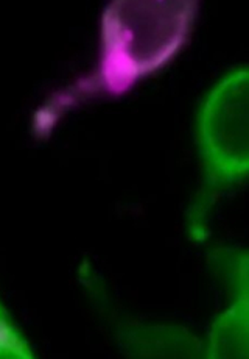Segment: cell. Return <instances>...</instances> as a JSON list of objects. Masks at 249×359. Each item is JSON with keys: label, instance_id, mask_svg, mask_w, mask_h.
<instances>
[{"label": "cell", "instance_id": "6da1fadb", "mask_svg": "<svg viewBox=\"0 0 249 359\" xmlns=\"http://www.w3.org/2000/svg\"><path fill=\"white\" fill-rule=\"evenodd\" d=\"M198 13L193 0H117L101 16L100 58L95 71L39 111V130L61 113L97 95H122L167 66L189 39Z\"/></svg>", "mask_w": 249, "mask_h": 359}, {"label": "cell", "instance_id": "7a4b0ae2", "mask_svg": "<svg viewBox=\"0 0 249 359\" xmlns=\"http://www.w3.org/2000/svg\"><path fill=\"white\" fill-rule=\"evenodd\" d=\"M197 144L203 183L187 212V231L206 239L220 197L245 182L249 170V72L226 74L206 94L197 117Z\"/></svg>", "mask_w": 249, "mask_h": 359}, {"label": "cell", "instance_id": "3957f363", "mask_svg": "<svg viewBox=\"0 0 249 359\" xmlns=\"http://www.w3.org/2000/svg\"><path fill=\"white\" fill-rule=\"evenodd\" d=\"M212 272L225 283L229 306L211 327L206 358L246 359L249 356V258L235 247H215L207 255Z\"/></svg>", "mask_w": 249, "mask_h": 359}, {"label": "cell", "instance_id": "277c9868", "mask_svg": "<svg viewBox=\"0 0 249 359\" xmlns=\"http://www.w3.org/2000/svg\"><path fill=\"white\" fill-rule=\"evenodd\" d=\"M119 342L134 358H203L206 341L184 327L161 323H122Z\"/></svg>", "mask_w": 249, "mask_h": 359}, {"label": "cell", "instance_id": "5b68a950", "mask_svg": "<svg viewBox=\"0 0 249 359\" xmlns=\"http://www.w3.org/2000/svg\"><path fill=\"white\" fill-rule=\"evenodd\" d=\"M34 350L0 300V359H33Z\"/></svg>", "mask_w": 249, "mask_h": 359}]
</instances>
